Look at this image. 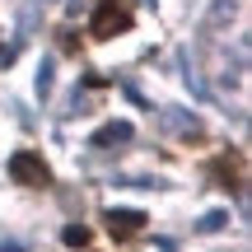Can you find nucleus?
Masks as SVG:
<instances>
[{
    "label": "nucleus",
    "instance_id": "nucleus-1",
    "mask_svg": "<svg viewBox=\"0 0 252 252\" xmlns=\"http://www.w3.org/2000/svg\"><path fill=\"white\" fill-rule=\"evenodd\" d=\"M9 178L24 182V187H52V168L37 150H14L9 154Z\"/></svg>",
    "mask_w": 252,
    "mask_h": 252
},
{
    "label": "nucleus",
    "instance_id": "nucleus-2",
    "mask_svg": "<svg viewBox=\"0 0 252 252\" xmlns=\"http://www.w3.org/2000/svg\"><path fill=\"white\" fill-rule=\"evenodd\" d=\"M131 9L117 5V0H103V5H94V19H89V33L94 37H122V33H131Z\"/></svg>",
    "mask_w": 252,
    "mask_h": 252
},
{
    "label": "nucleus",
    "instance_id": "nucleus-3",
    "mask_svg": "<svg viewBox=\"0 0 252 252\" xmlns=\"http://www.w3.org/2000/svg\"><path fill=\"white\" fill-rule=\"evenodd\" d=\"M103 220H108V234L117 238V243H131L135 234H145V220H150V215H145V210H117V206H112Z\"/></svg>",
    "mask_w": 252,
    "mask_h": 252
},
{
    "label": "nucleus",
    "instance_id": "nucleus-4",
    "mask_svg": "<svg viewBox=\"0 0 252 252\" xmlns=\"http://www.w3.org/2000/svg\"><path fill=\"white\" fill-rule=\"evenodd\" d=\"M131 135H135L131 122H108V126H98V131L89 135V145H94V150H122Z\"/></svg>",
    "mask_w": 252,
    "mask_h": 252
},
{
    "label": "nucleus",
    "instance_id": "nucleus-5",
    "mask_svg": "<svg viewBox=\"0 0 252 252\" xmlns=\"http://www.w3.org/2000/svg\"><path fill=\"white\" fill-rule=\"evenodd\" d=\"M210 178H215L220 187H243V159H238V154H220V159L210 163Z\"/></svg>",
    "mask_w": 252,
    "mask_h": 252
},
{
    "label": "nucleus",
    "instance_id": "nucleus-6",
    "mask_svg": "<svg viewBox=\"0 0 252 252\" xmlns=\"http://www.w3.org/2000/svg\"><path fill=\"white\" fill-rule=\"evenodd\" d=\"M159 122L168 126V131H187V135H196V131H201V122H196V117H187V112H173V108H163V112H159Z\"/></svg>",
    "mask_w": 252,
    "mask_h": 252
},
{
    "label": "nucleus",
    "instance_id": "nucleus-7",
    "mask_svg": "<svg viewBox=\"0 0 252 252\" xmlns=\"http://www.w3.org/2000/svg\"><path fill=\"white\" fill-rule=\"evenodd\" d=\"M224 224H229V210H206V215L196 220V234H220Z\"/></svg>",
    "mask_w": 252,
    "mask_h": 252
},
{
    "label": "nucleus",
    "instance_id": "nucleus-8",
    "mask_svg": "<svg viewBox=\"0 0 252 252\" xmlns=\"http://www.w3.org/2000/svg\"><path fill=\"white\" fill-rule=\"evenodd\" d=\"M89 238H94V234H89L84 224H65V229H61V243H65V248H89Z\"/></svg>",
    "mask_w": 252,
    "mask_h": 252
},
{
    "label": "nucleus",
    "instance_id": "nucleus-9",
    "mask_svg": "<svg viewBox=\"0 0 252 252\" xmlns=\"http://www.w3.org/2000/svg\"><path fill=\"white\" fill-rule=\"evenodd\" d=\"M52 84H56V75H52V65L42 61V70H37V94L47 98V94H52Z\"/></svg>",
    "mask_w": 252,
    "mask_h": 252
}]
</instances>
